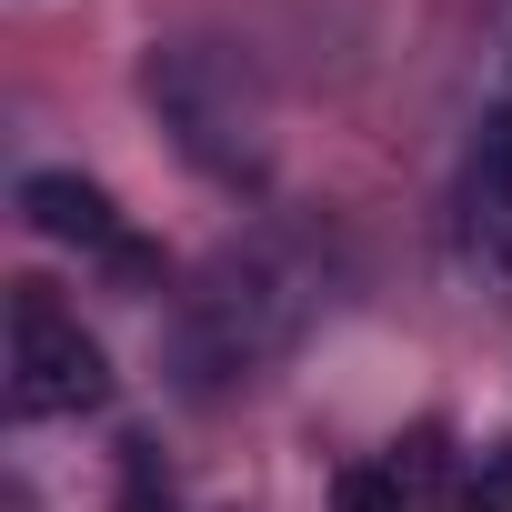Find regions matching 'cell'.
I'll use <instances>...</instances> for the list:
<instances>
[{
  "mask_svg": "<svg viewBox=\"0 0 512 512\" xmlns=\"http://www.w3.org/2000/svg\"><path fill=\"white\" fill-rule=\"evenodd\" d=\"M332 302V251L292 221H262L221 241L211 262L171 292V322H161V372L181 402H231L251 392L272 362L302 352V332L322 322Z\"/></svg>",
  "mask_w": 512,
  "mask_h": 512,
  "instance_id": "6da1fadb",
  "label": "cell"
},
{
  "mask_svg": "<svg viewBox=\"0 0 512 512\" xmlns=\"http://www.w3.org/2000/svg\"><path fill=\"white\" fill-rule=\"evenodd\" d=\"M141 91H151L171 151L201 181H221V191H262L272 181V91H262V71H251L231 41H201V31L161 41Z\"/></svg>",
  "mask_w": 512,
  "mask_h": 512,
  "instance_id": "7a4b0ae2",
  "label": "cell"
},
{
  "mask_svg": "<svg viewBox=\"0 0 512 512\" xmlns=\"http://www.w3.org/2000/svg\"><path fill=\"white\" fill-rule=\"evenodd\" d=\"M111 402V352L81 332V312L51 282H11V412L21 422H81Z\"/></svg>",
  "mask_w": 512,
  "mask_h": 512,
  "instance_id": "3957f363",
  "label": "cell"
},
{
  "mask_svg": "<svg viewBox=\"0 0 512 512\" xmlns=\"http://www.w3.org/2000/svg\"><path fill=\"white\" fill-rule=\"evenodd\" d=\"M452 272L482 302H512V91L482 101L472 151H462V191H452Z\"/></svg>",
  "mask_w": 512,
  "mask_h": 512,
  "instance_id": "277c9868",
  "label": "cell"
},
{
  "mask_svg": "<svg viewBox=\"0 0 512 512\" xmlns=\"http://www.w3.org/2000/svg\"><path fill=\"white\" fill-rule=\"evenodd\" d=\"M21 221L41 231V241H71V251H91V262H111V272H151L141 262V241L121 231V211H111V191L101 181H81V171H31L21 181Z\"/></svg>",
  "mask_w": 512,
  "mask_h": 512,
  "instance_id": "5b68a950",
  "label": "cell"
},
{
  "mask_svg": "<svg viewBox=\"0 0 512 512\" xmlns=\"http://www.w3.org/2000/svg\"><path fill=\"white\" fill-rule=\"evenodd\" d=\"M342 512H412V482H402L392 462H372V472H342Z\"/></svg>",
  "mask_w": 512,
  "mask_h": 512,
  "instance_id": "8992f818",
  "label": "cell"
}]
</instances>
